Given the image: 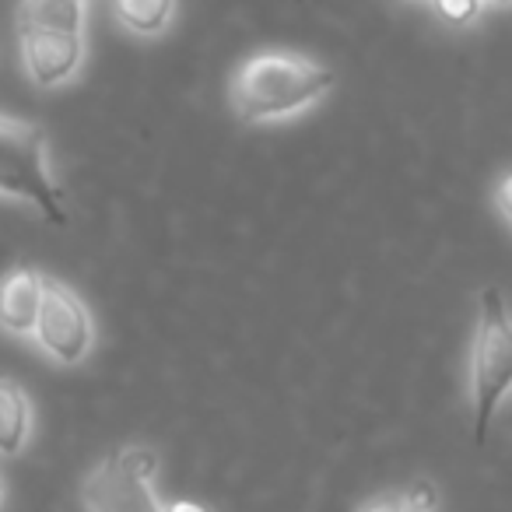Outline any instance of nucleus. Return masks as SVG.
Segmentation results:
<instances>
[{"label":"nucleus","instance_id":"1","mask_svg":"<svg viewBox=\"0 0 512 512\" xmlns=\"http://www.w3.org/2000/svg\"><path fill=\"white\" fill-rule=\"evenodd\" d=\"M334 71L306 53L260 50L246 57L232 81V106L242 123L292 120L334 88Z\"/></svg>","mask_w":512,"mask_h":512},{"label":"nucleus","instance_id":"2","mask_svg":"<svg viewBox=\"0 0 512 512\" xmlns=\"http://www.w3.org/2000/svg\"><path fill=\"white\" fill-rule=\"evenodd\" d=\"M0 193L39 207L46 221L64 225V190L53 179L46 130L22 116L0 113Z\"/></svg>","mask_w":512,"mask_h":512},{"label":"nucleus","instance_id":"3","mask_svg":"<svg viewBox=\"0 0 512 512\" xmlns=\"http://www.w3.org/2000/svg\"><path fill=\"white\" fill-rule=\"evenodd\" d=\"M512 383V327L498 288L481 292L474 344H470V407H474V442L484 446L495 411Z\"/></svg>","mask_w":512,"mask_h":512},{"label":"nucleus","instance_id":"4","mask_svg":"<svg viewBox=\"0 0 512 512\" xmlns=\"http://www.w3.org/2000/svg\"><path fill=\"white\" fill-rule=\"evenodd\" d=\"M32 337H36L39 351L57 365H81L95 344V320L74 288L46 278L43 306H39Z\"/></svg>","mask_w":512,"mask_h":512},{"label":"nucleus","instance_id":"5","mask_svg":"<svg viewBox=\"0 0 512 512\" xmlns=\"http://www.w3.org/2000/svg\"><path fill=\"white\" fill-rule=\"evenodd\" d=\"M18 46H22L25 74L39 88L67 85L81 71V60H85V36H78V32L18 25Z\"/></svg>","mask_w":512,"mask_h":512},{"label":"nucleus","instance_id":"6","mask_svg":"<svg viewBox=\"0 0 512 512\" xmlns=\"http://www.w3.org/2000/svg\"><path fill=\"white\" fill-rule=\"evenodd\" d=\"M88 512H162V502L155 498L148 481H137L123 467H116L113 456L99 463L88 474L85 488H81Z\"/></svg>","mask_w":512,"mask_h":512},{"label":"nucleus","instance_id":"7","mask_svg":"<svg viewBox=\"0 0 512 512\" xmlns=\"http://www.w3.org/2000/svg\"><path fill=\"white\" fill-rule=\"evenodd\" d=\"M46 274L36 267H15L0 278V330L15 337H32L39 306H43Z\"/></svg>","mask_w":512,"mask_h":512},{"label":"nucleus","instance_id":"8","mask_svg":"<svg viewBox=\"0 0 512 512\" xmlns=\"http://www.w3.org/2000/svg\"><path fill=\"white\" fill-rule=\"evenodd\" d=\"M32 432V404L22 383L0 376V456H18Z\"/></svg>","mask_w":512,"mask_h":512},{"label":"nucleus","instance_id":"9","mask_svg":"<svg viewBox=\"0 0 512 512\" xmlns=\"http://www.w3.org/2000/svg\"><path fill=\"white\" fill-rule=\"evenodd\" d=\"M88 0H22L18 4V25H39V29H60L85 36Z\"/></svg>","mask_w":512,"mask_h":512},{"label":"nucleus","instance_id":"10","mask_svg":"<svg viewBox=\"0 0 512 512\" xmlns=\"http://www.w3.org/2000/svg\"><path fill=\"white\" fill-rule=\"evenodd\" d=\"M113 15L134 36H162L176 15V0H113Z\"/></svg>","mask_w":512,"mask_h":512},{"label":"nucleus","instance_id":"11","mask_svg":"<svg viewBox=\"0 0 512 512\" xmlns=\"http://www.w3.org/2000/svg\"><path fill=\"white\" fill-rule=\"evenodd\" d=\"M116 460V467H123L127 474H134L137 481H155L158 474V453L151 446H123L109 453Z\"/></svg>","mask_w":512,"mask_h":512},{"label":"nucleus","instance_id":"12","mask_svg":"<svg viewBox=\"0 0 512 512\" xmlns=\"http://www.w3.org/2000/svg\"><path fill=\"white\" fill-rule=\"evenodd\" d=\"M432 4V11L442 18L446 25H453V29H463V25H474L477 18H481V0H428Z\"/></svg>","mask_w":512,"mask_h":512},{"label":"nucleus","instance_id":"13","mask_svg":"<svg viewBox=\"0 0 512 512\" xmlns=\"http://www.w3.org/2000/svg\"><path fill=\"white\" fill-rule=\"evenodd\" d=\"M404 502L418 512H435V505H439V491L432 488V481H414L411 488L404 491Z\"/></svg>","mask_w":512,"mask_h":512},{"label":"nucleus","instance_id":"14","mask_svg":"<svg viewBox=\"0 0 512 512\" xmlns=\"http://www.w3.org/2000/svg\"><path fill=\"white\" fill-rule=\"evenodd\" d=\"M358 512H411V505H407L404 495H397V491H386V495H376V498H369V502H362Z\"/></svg>","mask_w":512,"mask_h":512},{"label":"nucleus","instance_id":"15","mask_svg":"<svg viewBox=\"0 0 512 512\" xmlns=\"http://www.w3.org/2000/svg\"><path fill=\"white\" fill-rule=\"evenodd\" d=\"M512 176L505 172L502 179H498V190H495V204H498V214H502V221L509 225L512 221Z\"/></svg>","mask_w":512,"mask_h":512},{"label":"nucleus","instance_id":"16","mask_svg":"<svg viewBox=\"0 0 512 512\" xmlns=\"http://www.w3.org/2000/svg\"><path fill=\"white\" fill-rule=\"evenodd\" d=\"M162 512H214V509H211V505H204V502H190V498H179V502L162 505Z\"/></svg>","mask_w":512,"mask_h":512},{"label":"nucleus","instance_id":"17","mask_svg":"<svg viewBox=\"0 0 512 512\" xmlns=\"http://www.w3.org/2000/svg\"><path fill=\"white\" fill-rule=\"evenodd\" d=\"M481 4H495V8H505V4H509V0H481Z\"/></svg>","mask_w":512,"mask_h":512},{"label":"nucleus","instance_id":"18","mask_svg":"<svg viewBox=\"0 0 512 512\" xmlns=\"http://www.w3.org/2000/svg\"><path fill=\"white\" fill-rule=\"evenodd\" d=\"M4 491H8V488H4V477H0V502H4Z\"/></svg>","mask_w":512,"mask_h":512}]
</instances>
